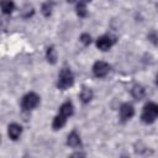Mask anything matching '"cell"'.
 <instances>
[{"instance_id":"cell-1","label":"cell","mask_w":158,"mask_h":158,"mask_svg":"<svg viewBox=\"0 0 158 158\" xmlns=\"http://www.w3.org/2000/svg\"><path fill=\"white\" fill-rule=\"evenodd\" d=\"M141 118L144 123H152L158 118V104L156 102H148L144 105L142 110Z\"/></svg>"},{"instance_id":"cell-2","label":"cell","mask_w":158,"mask_h":158,"mask_svg":"<svg viewBox=\"0 0 158 158\" xmlns=\"http://www.w3.org/2000/svg\"><path fill=\"white\" fill-rule=\"evenodd\" d=\"M73 83H74V77H73L72 70L69 68H63L58 75V81H57L58 89L65 90V89L70 88L73 85Z\"/></svg>"},{"instance_id":"cell-3","label":"cell","mask_w":158,"mask_h":158,"mask_svg":"<svg viewBox=\"0 0 158 158\" xmlns=\"http://www.w3.org/2000/svg\"><path fill=\"white\" fill-rule=\"evenodd\" d=\"M38 104H40V96L36 93H28L21 100V107L26 111L35 109Z\"/></svg>"},{"instance_id":"cell-4","label":"cell","mask_w":158,"mask_h":158,"mask_svg":"<svg viewBox=\"0 0 158 158\" xmlns=\"http://www.w3.org/2000/svg\"><path fill=\"white\" fill-rule=\"evenodd\" d=\"M109 72H110V65L106 62L98 60L93 65V73L96 78H104V77L107 75Z\"/></svg>"},{"instance_id":"cell-5","label":"cell","mask_w":158,"mask_h":158,"mask_svg":"<svg viewBox=\"0 0 158 158\" xmlns=\"http://www.w3.org/2000/svg\"><path fill=\"white\" fill-rule=\"evenodd\" d=\"M114 42H115V40H114L111 36L105 35V36H101V37H99V38L96 40V47H98L100 51L105 52V51H107V49L111 48V46L114 44Z\"/></svg>"},{"instance_id":"cell-6","label":"cell","mask_w":158,"mask_h":158,"mask_svg":"<svg viewBox=\"0 0 158 158\" xmlns=\"http://www.w3.org/2000/svg\"><path fill=\"white\" fill-rule=\"evenodd\" d=\"M133 115H135V109H133V106L131 104L125 102V104L121 105V107H120V117H121L122 121L130 120Z\"/></svg>"},{"instance_id":"cell-7","label":"cell","mask_w":158,"mask_h":158,"mask_svg":"<svg viewBox=\"0 0 158 158\" xmlns=\"http://www.w3.org/2000/svg\"><path fill=\"white\" fill-rule=\"evenodd\" d=\"M21 133H22V127L19 123H11V125H9V127H7V135H9V137L12 141L19 139V137L21 136Z\"/></svg>"},{"instance_id":"cell-8","label":"cell","mask_w":158,"mask_h":158,"mask_svg":"<svg viewBox=\"0 0 158 158\" xmlns=\"http://www.w3.org/2000/svg\"><path fill=\"white\" fill-rule=\"evenodd\" d=\"M67 144H68L69 147H73V148L79 147V146L81 144L80 136H79V135H78L75 131L70 132V133L68 135V137H67Z\"/></svg>"},{"instance_id":"cell-9","label":"cell","mask_w":158,"mask_h":158,"mask_svg":"<svg viewBox=\"0 0 158 158\" xmlns=\"http://www.w3.org/2000/svg\"><path fill=\"white\" fill-rule=\"evenodd\" d=\"M74 112V107H73V104L70 101H65L62 104V106L59 107V114L64 115L65 117H69L72 116Z\"/></svg>"},{"instance_id":"cell-10","label":"cell","mask_w":158,"mask_h":158,"mask_svg":"<svg viewBox=\"0 0 158 158\" xmlns=\"http://www.w3.org/2000/svg\"><path fill=\"white\" fill-rule=\"evenodd\" d=\"M131 94H132V96H133L136 100H142V99L144 98V95H146V91H144V88H143L142 85L136 84V85L131 89Z\"/></svg>"},{"instance_id":"cell-11","label":"cell","mask_w":158,"mask_h":158,"mask_svg":"<svg viewBox=\"0 0 158 158\" xmlns=\"http://www.w3.org/2000/svg\"><path fill=\"white\" fill-rule=\"evenodd\" d=\"M67 122V117L62 114H58L54 118H53V122H52V127L53 130H60Z\"/></svg>"},{"instance_id":"cell-12","label":"cell","mask_w":158,"mask_h":158,"mask_svg":"<svg viewBox=\"0 0 158 158\" xmlns=\"http://www.w3.org/2000/svg\"><path fill=\"white\" fill-rule=\"evenodd\" d=\"M93 90L90 89V88H83L81 89V91H80V94H79V98H80V100L84 102V104H86V102H89L91 99H93Z\"/></svg>"},{"instance_id":"cell-13","label":"cell","mask_w":158,"mask_h":158,"mask_svg":"<svg viewBox=\"0 0 158 158\" xmlns=\"http://www.w3.org/2000/svg\"><path fill=\"white\" fill-rule=\"evenodd\" d=\"M1 10L5 15H10L15 10V4L12 0H1Z\"/></svg>"},{"instance_id":"cell-14","label":"cell","mask_w":158,"mask_h":158,"mask_svg":"<svg viewBox=\"0 0 158 158\" xmlns=\"http://www.w3.org/2000/svg\"><path fill=\"white\" fill-rule=\"evenodd\" d=\"M46 58H47V62L51 63V64H56L57 62V51L54 49V47H48L47 51H46Z\"/></svg>"},{"instance_id":"cell-15","label":"cell","mask_w":158,"mask_h":158,"mask_svg":"<svg viewBox=\"0 0 158 158\" xmlns=\"http://www.w3.org/2000/svg\"><path fill=\"white\" fill-rule=\"evenodd\" d=\"M77 15L79 17H85L88 15V11H86V6H85V2L80 1L77 4Z\"/></svg>"},{"instance_id":"cell-16","label":"cell","mask_w":158,"mask_h":158,"mask_svg":"<svg viewBox=\"0 0 158 158\" xmlns=\"http://www.w3.org/2000/svg\"><path fill=\"white\" fill-rule=\"evenodd\" d=\"M52 2H49V1H47V2H44L43 5H42V9H41V11H42V14L46 16V17H49L51 15H52Z\"/></svg>"},{"instance_id":"cell-17","label":"cell","mask_w":158,"mask_h":158,"mask_svg":"<svg viewBox=\"0 0 158 158\" xmlns=\"http://www.w3.org/2000/svg\"><path fill=\"white\" fill-rule=\"evenodd\" d=\"M33 14H35V10H33V7L30 6V5H26V6L23 7V10H22V17H25V19L31 17Z\"/></svg>"},{"instance_id":"cell-18","label":"cell","mask_w":158,"mask_h":158,"mask_svg":"<svg viewBox=\"0 0 158 158\" xmlns=\"http://www.w3.org/2000/svg\"><path fill=\"white\" fill-rule=\"evenodd\" d=\"M148 40H149V42H152L154 46H157L158 47V32H156V31H152L148 36Z\"/></svg>"},{"instance_id":"cell-19","label":"cell","mask_w":158,"mask_h":158,"mask_svg":"<svg viewBox=\"0 0 158 158\" xmlns=\"http://www.w3.org/2000/svg\"><path fill=\"white\" fill-rule=\"evenodd\" d=\"M80 42H81L84 46H89V44L91 43V37H90V35H89V33H83V35L80 36Z\"/></svg>"},{"instance_id":"cell-20","label":"cell","mask_w":158,"mask_h":158,"mask_svg":"<svg viewBox=\"0 0 158 158\" xmlns=\"http://www.w3.org/2000/svg\"><path fill=\"white\" fill-rule=\"evenodd\" d=\"M80 156H85L84 153H74L73 154V157H80Z\"/></svg>"},{"instance_id":"cell-21","label":"cell","mask_w":158,"mask_h":158,"mask_svg":"<svg viewBox=\"0 0 158 158\" xmlns=\"http://www.w3.org/2000/svg\"><path fill=\"white\" fill-rule=\"evenodd\" d=\"M156 84L158 85V74H157V77H156Z\"/></svg>"},{"instance_id":"cell-22","label":"cell","mask_w":158,"mask_h":158,"mask_svg":"<svg viewBox=\"0 0 158 158\" xmlns=\"http://www.w3.org/2000/svg\"><path fill=\"white\" fill-rule=\"evenodd\" d=\"M81 1H83V2H90L91 0H81Z\"/></svg>"}]
</instances>
